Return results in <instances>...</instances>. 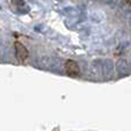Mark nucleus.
Returning a JSON list of instances; mask_svg holds the SVG:
<instances>
[{
	"mask_svg": "<svg viewBox=\"0 0 131 131\" xmlns=\"http://www.w3.org/2000/svg\"><path fill=\"white\" fill-rule=\"evenodd\" d=\"M64 69L68 76L70 77H77L79 75V66L77 62L72 61V60H67L64 63Z\"/></svg>",
	"mask_w": 131,
	"mask_h": 131,
	"instance_id": "nucleus-2",
	"label": "nucleus"
},
{
	"mask_svg": "<svg viewBox=\"0 0 131 131\" xmlns=\"http://www.w3.org/2000/svg\"><path fill=\"white\" fill-rule=\"evenodd\" d=\"M14 48H15V57L20 62H23L28 59L29 51L21 41H15L14 43Z\"/></svg>",
	"mask_w": 131,
	"mask_h": 131,
	"instance_id": "nucleus-1",
	"label": "nucleus"
}]
</instances>
